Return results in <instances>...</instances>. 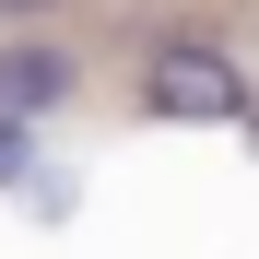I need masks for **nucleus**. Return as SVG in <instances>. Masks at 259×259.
<instances>
[{
	"mask_svg": "<svg viewBox=\"0 0 259 259\" xmlns=\"http://www.w3.org/2000/svg\"><path fill=\"white\" fill-rule=\"evenodd\" d=\"M48 12H71V0H0V24H48Z\"/></svg>",
	"mask_w": 259,
	"mask_h": 259,
	"instance_id": "nucleus-4",
	"label": "nucleus"
},
{
	"mask_svg": "<svg viewBox=\"0 0 259 259\" xmlns=\"http://www.w3.org/2000/svg\"><path fill=\"white\" fill-rule=\"evenodd\" d=\"M82 95V59L59 35H0V118H59Z\"/></svg>",
	"mask_w": 259,
	"mask_h": 259,
	"instance_id": "nucleus-2",
	"label": "nucleus"
},
{
	"mask_svg": "<svg viewBox=\"0 0 259 259\" xmlns=\"http://www.w3.org/2000/svg\"><path fill=\"white\" fill-rule=\"evenodd\" d=\"M35 177V118H0V189Z\"/></svg>",
	"mask_w": 259,
	"mask_h": 259,
	"instance_id": "nucleus-3",
	"label": "nucleus"
},
{
	"mask_svg": "<svg viewBox=\"0 0 259 259\" xmlns=\"http://www.w3.org/2000/svg\"><path fill=\"white\" fill-rule=\"evenodd\" d=\"M142 106L177 118V130H236V118H259L247 71L224 59V35H200V24H165L153 48H142Z\"/></svg>",
	"mask_w": 259,
	"mask_h": 259,
	"instance_id": "nucleus-1",
	"label": "nucleus"
}]
</instances>
